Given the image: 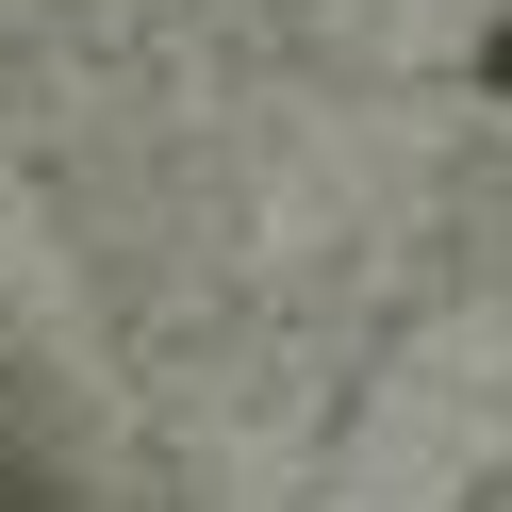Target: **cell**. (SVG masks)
Masks as SVG:
<instances>
[{
    "instance_id": "6da1fadb",
    "label": "cell",
    "mask_w": 512,
    "mask_h": 512,
    "mask_svg": "<svg viewBox=\"0 0 512 512\" xmlns=\"http://www.w3.org/2000/svg\"><path fill=\"white\" fill-rule=\"evenodd\" d=\"M479 83H496V100H512V17H496V34H479Z\"/></svg>"
}]
</instances>
